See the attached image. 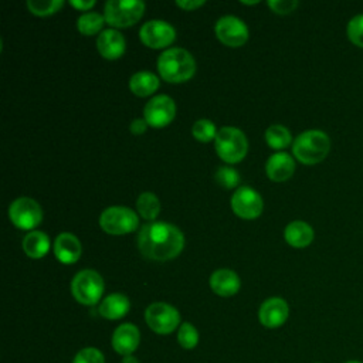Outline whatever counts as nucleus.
Returning <instances> with one entry per match:
<instances>
[{
	"label": "nucleus",
	"instance_id": "obj_1",
	"mask_svg": "<svg viewBox=\"0 0 363 363\" xmlns=\"http://www.w3.org/2000/svg\"><path fill=\"white\" fill-rule=\"evenodd\" d=\"M184 247L183 233L173 224L153 221L145 224L138 234V248L143 257L153 261H167L177 257Z\"/></svg>",
	"mask_w": 363,
	"mask_h": 363
},
{
	"label": "nucleus",
	"instance_id": "obj_2",
	"mask_svg": "<svg viewBox=\"0 0 363 363\" xmlns=\"http://www.w3.org/2000/svg\"><path fill=\"white\" fill-rule=\"evenodd\" d=\"M157 69L167 82H184L196 71V62L191 54L184 48H169L157 58Z\"/></svg>",
	"mask_w": 363,
	"mask_h": 363
},
{
	"label": "nucleus",
	"instance_id": "obj_3",
	"mask_svg": "<svg viewBox=\"0 0 363 363\" xmlns=\"http://www.w3.org/2000/svg\"><path fill=\"white\" fill-rule=\"evenodd\" d=\"M330 150L329 136L318 129H309L296 136L292 145L294 156L303 164L322 162Z\"/></svg>",
	"mask_w": 363,
	"mask_h": 363
},
{
	"label": "nucleus",
	"instance_id": "obj_4",
	"mask_svg": "<svg viewBox=\"0 0 363 363\" xmlns=\"http://www.w3.org/2000/svg\"><path fill=\"white\" fill-rule=\"evenodd\" d=\"M216 152L227 163H237L244 159L248 150L245 135L233 126L221 128L216 135Z\"/></svg>",
	"mask_w": 363,
	"mask_h": 363
},
{
	"label": "nucleus",
	"instance_id": "obj_5",
	"mask_svg": "<svg viewBox=\"0 0 363 363\" xmlns=\"http://www.w3.org/2000/svg\"><path fill=\"white\" fill-rule=\"evenodd\" d=\"M145 3L140 0H109L104 9L105 21L112 27H129L140 20Z\"/></svg>",
	"mask_w": 363,
	"mask_h": 363
},
{
	"label": "nucleus",
	"instance_id": "obj_6",
	"mask_svg": "<svg viewBox=\"0 0 363 363\" xmlns=\"http://www.w3.org/2000/svg\"><path fill=\"white\" fill-rule=\"evenodd\" d=\"M71 292L79 303L95 305L104 294V279L94 269H82L72 278Z\"/></svg>",
	"mask_w": 363,
	"mask_h": 363
},
{
	"label": "nucleus",
	"instance_id": "obj_7",
	"mask_svg": "<svg viewBox=\"0 0 363 363\" xmlns=\"http://www.w3.org/2000/svg\"><path fill=\"white\" fill-rule=\"evenodd\" d=\"M139 220L133 210L122 206H112L99 216V225L108 234H128L138 228Z\"/></svg>",
	"mask_w": 363,
	"mask_h": 363
},
{
	"label": "nucleus",
	"instance_id": "obj_8",
	"mask_svg": "<svg viewBox=\"0 0 363 363\" xmlns=\"http://www.w3.org/2000/svg\"><path fill=\"white\" fill-rule=\"evenodd\" d=\"M145 320L155 333L169 335L180 325V313L166 302H153L145 311Z\"/></svg>",
	"mask_w": 363,
	"mask_h": 363
},
{
	"label": "nucleus",
	"instance_id": "obj_9",
	"mask_svg": "<svg viewBox=\"0 0 363 363\" xmlns=\"http://www.w3.org/2000/svg\"><path fill=\"white\" fill-rule=\"evenodd\" d=\"M9 217L16 227L31 230L41 223L43 210L35 200L30 197H18L10 204Z\"/></svg>",
	"mask_w": 363,
	"mask_h": 363
},
{
	"label": "nucleus",
	"instance_id": "obj_10",
	"mask_svg": "<svg viewBox=\"0 0 363 363\" xmlns=\"http://www.w3.org/2000/svg\"><path fill=\"white\" fill-rule=\"evenodd\" d=\"M174 113V101L167 95H157L145 105L143 119L153 128H163L173 121Z\"/></svg>",
	"mask_w": 363,
	"mask_h": 363
},
{
	"label": "nucleus",
	"instance_id": "obj_11",
	"mask_svg": "<svg viewBox=\"0 0 363 363\" xmlns=\"http://www.w3.org/2000/svg\"><path fill=\"white\" fill-rule=\"evenodd\" d=\"M217 38L228 47H240L248 40V27L235 16H224L216 23Z\"/></svg>",
	"mask_w": 363,
	"mask_h": 363
},
{
	"label": "nucleus",
	"instance_id": "obj_12",
	"mask_svg": "<svg viewBox=\"0 0 363 363\" xmlns=\"http://www.w3.org/2000/svg\"><path fill=\"white\" fill-rule=\"evenodd\" d=\"M140 40L150 48H164L176 38L174 28L163 20H149L140 27Z\"/></svg>",
	"mask_w": 363,
	"mask_h": 363
},
{
	"label": "nucleus",
	"instance_id": "obj_13",
	"mask_svg": "<svg viewBox=\"0 0 363 363\" xmlns=\"http://www.w3.org/2000/svg\"><path fill=\"white\" fill-rule=\"evenodd\" d=\"M231 207L238 217L252 220L257 218L262 211V199L254 189L241 186L231 197Z\"/></svg>",
	"mask_w": 363,
	"mask_h": 363
},
{
	"label": "nucleus",
	"instance_id": "obj_14",
	"mask_svg": "<svg viewBox=\"0 0 363 363\" xmlns=\"http://www.w3.org/2000/svg\"><path fill=\"white\" fill-rule=\"evenodd\" d=\"M289 316V306L285 299L272 296L264 301L258 309V319L265 328L274 329L282 326Z\"/></svg>",
	"mask_w": 363,
	"mask_h": 363
},
{
	"label": "nucleus",
	"instance_id": "obj_15",
	"mask_svg": "<svg viewBox=\"0 0 363 363\" xmlns=\"http://www.w3.org/2000/svg\"><path fill=\"white\" fill-rule=\"evenodd\" d=\"M140 342L139 329L132 323H122L119 325L112 333V347L121 356L132 354Z\"/></svg>",
	"mask_w": 363,
	"mask_h": 363
},
{
	"label": "nucleus",
	"instance_id": "obj_16",
	"mask_svg": "<svg viewBox=\"0 0 363 363\" xmlns=\"http://www.w3.org/2000/svg\"><path fill=\"white\" fill-rule=\"evenodd\" d=\"M96 47L104 58L116 60L123 54L126 44L123 35L118 30L108 28L98 35Z\"/></svg>",
	"mask_w": 363,
	"mask_h": 363
},
{
	"label": "nucleus",
	"instance_id": "obj_17",
	"mask_svg": "<svg viewBox=\"0 0 363 363\" xmlns=\"http://www.w3.org/2000/svg\"><path fill=\"white\" fill-rule=\"evenodd\" d=\"M265 170L272 182H285L294 174L295 162L288 153L278 152L268 157Z\"/></svg>",
	"mask_w": 363,
	"mask_h": 363
},
{
	"label": "nucleus",
	"instance_id": "obj_18",
	"mask_svg": "<svg viewBox=\"0 0 363 363\" xmlns=\"http://www.w3.org/2000/svg\"><path fill=\"white\" fill-rule=\"evenodd\" d=\"M54 254L62 264H74L81 257V242L71 233H61L54 242Z\"/></svg>",
	"mask_w": 363,
	"mask_h": 363
},
{
	"label": "nucleus",
	"instance_id": "obj_19",
	"mask_svg": "<svg viewBox=\"0 0 363 363\" xmlns=\"http://www.w3.org/2000/svg\"><path fill=\"white\" fill-rule=\"evenodd\" d=\"M210 286L220 296H233L240 289V278L234 271L221 268L211 274Z\"/></svg>",
	"mask_w": 363,
	"mask_h": 363
},
{
	"label": "nucleus",
	"instance_id": "obj_20",
	"mask_svg": "<svg viewBox=\"0 0 363 363\" xmlns=\"http://www.w3.org/2000/svg\"><path fill=\"white\" fill-rule=\"evenodd\" d=\"M313 228L305 221H292L284 230L285 241L295 248L308 247L313 241Z\"/></svg>",
	"mask_w": 363,
	"mask_h": 363
},
{
	"label": "nucleus",
	"instance_id": "obj_21",
	"mask_svg": "<svg viewBox=\"0 0 363 363\" xmlns=\"http://www.w3.org/2000/svg\"><path fill=\"white\" fill-rule=\"evenodd\" d=\"M130 303L123 294H111L102 299L98 312L102 318L115 320L123 318L129 312Z\"/></svg>",
	"mask_w": 363,
	"mask_h": 363
},
{
	"label": "nucleus",
	"instance_id": "obj_22",
	"mask_svg": "<svg viewBox=\"0 0 363 363\" xmlns=\"http://www.w3.org/2000/svg\"><path fill=\"white\" fill-rule=\"evenodd\" d=\"M130 91L138 96H147L159 88V78L149 71H139L129 79Z\"/></svg>",
	"mask_w": 363,
	"mask_h": 363
},
{
	"label": "nucleus",
	"instance_id": "obj_23",
	"mask_svg": "<svg viewBox=\"0 0 363 363\" xmlns=\"http://www.w3.org/2000/svg\"><path fill=\"white\" fill-rule=\"evenodd\" d=\"M23 250L31 258H41L50 250L48 235L43 231L34 230L23 238Z\"/></svg>",
	"mask_w": 363,
	"mask_h": 363
},
{
	"label": "nucleus",
	"instance_id": "obj_24",
	"mask_svg": "<svg viewBox=\"0 0 363 363\" xmlns=\"http://www.w3.org/2000/svg\"><path fill=\"white\" fill-rule=\"evenodd\" d=\"M136 208L143 218L155 220L160 211V201L153 193L143 191L136 200Z\"/></svg>",
	"mask_w": 363,
	"mask_h": 363
},
{
	"label": "nucleus",
	"instance_id": "obj_25",
	"mask_svg": "<svg viewBox=\"0 0 363 363\" xmlns=\"http://www.w3.org/2000/svg\"><path fill=\"white\" fill-rule=\"evenodd\" d=\"M265 140L269 147L279 150L291 143L292 136L288 128L282 125H271L265 132Z\"/></svg>",
	"mask_w": 363,
	"mask_h": 363
},
{
	"label": "nucleus",
	"instance_id": "obj_26",
	"mask_svg": "<svg viewBox=\"0 0 363 363\" xmlns=\"http://www.w3.org/2000/svg\"><path fill=\"white\" fill-rule=\"evenodd\" d=\"M104 23H105V17L102 14L95 11H86L78 17L77 27L79 33H82L84 35H92L102 28Z\"/></svg>",
	"mask_w": 363,
	"mask_h": 363
},
{
	"label": "nucleus",
	"instance_id": "obj_27",
	"mask_svg": "<svg viewBox=\"0 0 363 363\" xmlns=\"http://www.w3.org/2000/svg\"><path fill=\"white\" fill-rule=\"evenodd\" d=\"M177 343L183 349H194L199 343V332L190 322H183L177 330Z\"/></svg>",
	"mask_w": 363,
	"mask_h": 363
},
{
	"label": "nucleus",
	"instance_id": "obj_28",
	"mask_svg": "<svg viewBox=\"0 0 363 363\" xmlns=\"http://www.w3.org/2000/svg\"><path fill=\"white\" fill-rule=\"evenodd\" d=\"M64 6L62 0H28L27 7L35 16H50Z\"/></svg>",
	"mask_w": 363,
	"mask_h": 363
},
{
	"label": "nucleus",
	"instance_id": "obj_29",
	"mask_svg": "<svg viewBox=\"0 0 363 363\" xmlns=\"http://www.w3.org/2000/svg\"><path fill=\"white\" fill-rule=\"evenodd\" d=\"M193 136L200 142H210L216 139V125L208 119H199L191 128Z\"/></svg>",
	"mask_w": 363,
	"mask_h": 363
},
{
	"label": "nucleus",
	"instance_id": "obj_30",
	"mask_svg": "<svg viewBox=\"0 0 363 363\" xmlns=\"http://www.w3.org/2000/svg\"><path fill=\"white\" fill-rule=\"evenodd\" d=\"M214 179L217 184H220L224 189H233L240 182V174L237 173L235 169L228 167V166H221L217 169Z\"/></svg>",
	"mask_w": 363,
	"mask_h": 363
},
{
	"label": "nucleus",
	"instance_id": "obj_31",
	"mask_svg": "<svg viewBox=\"0 0 363 363\" xmlns=\"http://www.w3.org/2000/svg\"><path fill=\"white\" fill-rule=\"evenodd\" d=\"M347 38L357 47L363 48V14L352 17L346 27Z\"/></svg>",
	"mask_w": 363,
	"mask_h": 363
},
{
	"label": "nucleus",
	"instance_id": "obj_32",
	"mask_svg": "<svg viewBox=\"0 0 363 363\" xmlns=\"http://www.w3.org/2000/svg\"><path fill=\"white\" fill-rule=\"evenodd\" d=\"M72 363H105V357L96 347H84L75 354Z\"/></svg>",
	"mask_w": 363,
	"mask_h": 363
},
{
	"label": "nucleus",
	"instance_id": "obj_33",
	"mask_svg": "<svg viewBox=\"0 0 363 363\" xmlns=\"http://www.w3.org/2000/svg\"><path fill=\"white\" fill-rule=\"evenodd\" d=\"M268 6L277 14H289L298 7V1L296 0H269Z\"/></svg>",
	"mask_w": 363,
	"mask_h": 363
},
{
	"label": "nucleus",
	"instance_id": "obj_34",
	"mask_svg": "<svg viewBox=\"0 0 363 363\" xmlns=\"http://www.w3.org/2000/svg\"><path fill=\"white\" fill-rule=\"evenodd\" d=\"M147 122L145 119H133L130 122V132L133 135H142L146 130Z\"/></svg>",
	"mask_w": 363,
	"mask_h": 363
},
{
	"label": "nucleus",
	"instance_id": "obj_35",
	"mask_svg": "<svg viewBox=\"0 0 363 363\" xmlns=\"http://www.w3.org/2000/svg\"><path fill=\"white\" fill-rule=\"evenodd\" d=\"M176 4L184 10H194L204 4L203 0H177Z\"/></svg>",
	"mask_w": 363,
	"mask_h": 363
},
{
	"label": "nucleus",
	"instance_id": "obj_36",
	"mask_svg": "<svg viewBox=\"0 0 363 363\" xmlns=\"http://www.w3.org/2000/svg\"><path fill=\"white\" fill-rule=\"evenodd\" d=\"M69 4L71 6H74L75 9H79V10H84V11H86L88 9H91L94 4H95V1L94 0H88V1H77V0H72V1H69Z\"/></svg>",
	"mask_w": 363,
	"mask_h": 363
},
{
	"label": "nucleus",
	"instance_id": "obj_37",
	"mask_svg": "<svg viewBox=\"0 0 363 363\" xmlns=\"http://www.w3.org/2000/svg\"><path fill=\"white\" fill-rule=\"evenodd\" d=\"M121 363H139V360L133 354H128V356L122 357Z\"/></svg>",
	"mask_w": 363,
	"mask_h": 363
},
{
	"label": "nucleus",
	"instance_id": "obj_38",
	"mask_svg": "<svg viewBox=\"0 0 363 363\" xmlns=\"http://www.w3.org/2000/svg\"><path fill=\"white\" fill-rule=\"evenodd\" d=\"M343 363H363V362H360V360H354V359H352V360H346V362H343Z\"/></svg>",
	"mask_w": 363,
	"mask_h": 363
},
{
	"label": "nucleus",
	"instance_id": "obj_39",
	"mask_svg": "<svg viewBox=\"0 0 363 363\" xmlns=\"http://www.w3.org/2000/svg\"><path fill=\"white\" fill-rule=\"evenodd\" d=\"M316 363H319V362H316Z\"/></svg>",
	"mask_w": 363,
	"mask_h": 363
}]
</instances>
